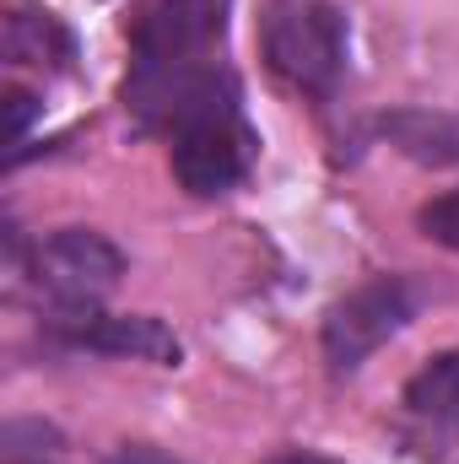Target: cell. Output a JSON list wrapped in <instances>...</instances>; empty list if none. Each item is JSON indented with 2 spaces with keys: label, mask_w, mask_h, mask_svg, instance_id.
Segmentation results:
<instances>
[{
  "label": "cell",
  "mask_w": 459,
  "mask_h": 464,
  "mask_svg": "<svg viewBox=\"0 0 459 464\" xmlns=\"http://www.w3.org/2000/svg\"><path fill=\"white\" fill-rule=\"evenodd\" d=\"M416 308H422V286L411 276H373L356 292H346L319 330L330 372H356L384 341H395L416 319Z\"/></svg>",
  "instance_id": "3"
},
{
  "label": "cell",
  "mask_w": 459,
  "mask_h": 464,
  "mask_svg": "<svg viewBox=\"0 0 459 464\" xmlns=\"http://www.w3.org/2000/svg\"><path fill=\"white\" fill-rule=\"evenodd\" d=\"M65 335H71V346L151 362V367H179L184 362V341L151 314H93V308H76V314H65Z\"/></svg>",
  "instance_id": "6"
},
{
  "label": "cell",
  "mask_w": 459,
  "mask_h": 464,
  "mask_svg": "<svg viewBox=\"0 0 459 464\" xmlns=\"http://www.w3.org/2000/svg\"><path fill=\"white\" fill-rule=\"evenodd\" d=\"M44 464H54V459H44Z\"/></svg>",
  "instance_id": "15"
},
{
  "label": "cell",
  "mask_w": 459,
  "mask_h": 464,
  "mask_svg": "<svg viewBox=\"0 0 459 464\" xmlns=\"http://www.w3.org/2000/svg\"><path fill=\"white\" fill-rule=\"evenodd\" d=\"M60 454V432L49 421H5L0 432V459L5 464H44Z\"/></svg>",
  "instance_id": "10"
},
{
  "label": "cell",
  "mask_w": 459,
  "mask_h": 464,
  "mask_svg": "<svg viewBox=\"0 0 459 464\" xmlns=\"http://www.w3.org/2000/svg\"><path fill=\"white\" fill-rule=\"evenodd\" d=\"M378 135L422 168H459V114L449 109H389Z\"/></svg>",
  "instance_id": "7"
},
{
  "label": "cell",
  "mask_w": 459,
  "mask_h": 464,
  "mask_svg": "<svg viewBox=\"0 0 459 464\" xmlns=\"http://www.w3.org/2000/svg\"><path fill=\"white\" fill-rule=\"evenodd\" d=\"M270 464H341V459H330V454H308V449H292V454H276Z\"/></svg>",
  "instance_id": "14"
},
{
  "label": "cell",
  "mask_w": 459,
  "mask_h": 464,
  "mask_svg": "<svg viewBox=\"0 0 459 464\" xmlns=\"http://www.w3.org/2000/svg\"><path fill=\"white\" fill-rule=\"evenodd\" d=\"M416 227H422V237H433L438 248H454L459 254V189L427 200V206L416 211Z\"/></svg>",
  "instance_id": "11"
},
{
  "label": "cell",
  "mask_w": 459,
  "mask_h": 464,
  "mask_svg": "<svg viewBox=\"0 0 459 464\" xmlns=\"http://www.w3.org/2000/svg\"><path fill=\"white\" fill-rule=\"evenodd\" d=\"M33 114H38V98L22 92V87H11V92H5V146H22V135H27Z\"/></svg>",
  "instance_id": "12"
},
{
  "label": "cell",
  "mask_w": 459,
  "mask_h": 464,
  "mask_svg": "<svg viewBox=\"0 0 459 464\" xmlns=\"http://www.w3.org/2000/svg\"><path fill=\"white\" fill-rule=\"evenodd\" d=\"M0 54L5 65H49V71H71L76 60V38L49 16V11H5L0 27Z\"/></svg>",
  "instance_id": "8"
},
{
  "label": "cell",
  "mask_w": 459,
  "mask_h": 464,
  "mask_svg": "<svg viewBox=\"0 0 459 464\" xmlns=\"http://www.w3.org/2000/svg\"><path fill=\"white\" fill-rule=\"evenodd\" d=\"M168 135H173V179L200 200L238 189L259 151V135L243 119V92L222 65H211L195 82V92L173 114Z\"/></svg>",
  "instance_id": "1"
},
{
  "label": "cell",
  "mask_w": 459,
  "mask_h": 464,
  "mask_svg": "<svg viewBox=\"0 0 459 464\" xmlns=\"http://www.w3.org/2000/svg\"><path fill=\"white\" fill-rule=\"evenodd\" d=\"M228 0H141L130 22V65H195L222 44Z\"/></svg>",
  "instance_id": "5"
},
{
  "label": "cell",
  "mask_w": 459,
  "mask_h": 464,
  "mask_svg": "<svg viewBox=\"0 0 459 464\" xmlns=\"http://www.w3.org/2000/svg\"><path fill=\"white\" fill-rule=\"evenodd\" d=\"M265 60L308 98H336L346 71V16L325 0H270L259 16Z\"/></svg>",
  "instance_id": "2"
},
{
  "label": "cell",
  "mask_w": 459,
  "mask_h": 464,
  "mask_svg": "<svg viewBox=\"0 0 459 464\" xmlns=\"http://www.w3.org/2000/svg\"><path fill=\"white\" fill-rule=\"evenodd\" d=\"M119 276H124V254L93 227H60L33 248V281L65 314L103 303L119 286Z\"/></svg>",
  "instance_id": "4"
},
{
  "label": "cell",
  "mask_w": 459,
  "mask_h": 464,
  "mask_svg": "<svg viewBox=\"0 0 459 464\" xmlns=\"http://www.w3.org/2000/svg\"><path fill=\"white\" fill-rule=\"evenodd\" d=\"M405 411L427 421H459V351L433 356L411 383H405Z\"/></svg>",
  "instance_id": "9"
},
{
  "label": "cell",
  "mask_w": 459,
  "mask_h": 464,
  "mask_svg": "<svg viewBox=\"0 0 459 464\" xmlns=\"http://www.w3.org/2000/svg\"><path fill=\"white\" fill-rule=\"evenodd\" d=\"M109 464H184V459H173V454H162L157 443H124V449H119V454H114Z\"/></svg>",
  "instance_id": "13"
}]
</instances>
